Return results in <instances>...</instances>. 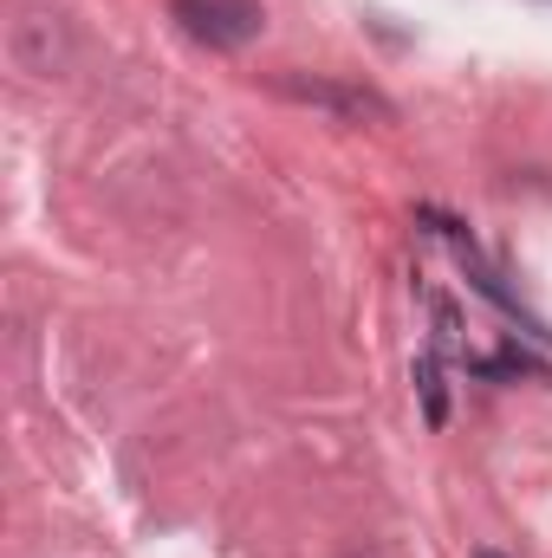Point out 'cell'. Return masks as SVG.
<instances>
[{"mask_svg":"<svg viewBox=\"0 0 552 558\" xmlns=\"http://www.w3.org/2000/svg\"><path fill=\"white\" fill-rule=\"evenodd\" d=\"M169 13H176V26H182L189 39H202V46H215V52H241V46L261 39V26H267L261 0H169Z\"/></svg>","mask_w":552,"mask_h":558,"instance_id":"6da1fadb","label":"cell"},{"mask_svg":"<svg viewBox=\"0 0 552 558\" xmlns=\"http://www.w3.org/2000/svg\"><path fill=\"white\" fill-rule=\"evenodd\" d=\"M279 92L305 98V105H325V111H345V118H391V105L364 85H332V78H279Z\"/></svg>","mask_w":552,"mask_h":558,"instance_id":"7a4b0ae2","label":"cell"},{"mask_svg":"<svg viewBox=\"0 0 552 558\" xmlns=\"http://www.w3.org/2000/svg\"><path fill=\"white\" fill-rule=\"evenodd\" d=\"M488 558H494V553H488Z\"/></svg>","mask_w":552,"mask_h":558,"instance_id":"3957f363","label":"cell"}]
</instances>
